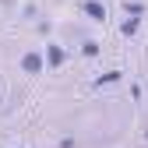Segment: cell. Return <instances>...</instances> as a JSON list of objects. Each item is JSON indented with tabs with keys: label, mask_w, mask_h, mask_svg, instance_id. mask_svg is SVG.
<instances>
[{
	"label": "cell",
	"mask_w": 148,
	"mask_h": 148,
	"mask_svg": "<svg viewBox=\"0 0 148 148\" xmlns=\"http://www.w3.org/2000/svg\"><path fill=\"white\" fill-rule=\"evenodd\" d=\"M99 53H102V46H99L95 39H85V42H81V57H85V60H95Z\"/></svg>",
	"instance_id": "cell-6"
},
{
	"label": "cell",
	"mask_w": 148,
	"mask_h": 148,
	"mask_svg": "<svg viewBox=\"0 0 148 148\" xmlns=\"http://www.w3.org/2000/svg\"><path fill=\"white\" fill-rule=\"evenodd\" d=\"M42 57H46V67H49V71H60V67L67 64V49H64L60 42H46Z\"/></svg>",
	"instance_id": "cell-2"
},
{
	"label": "cell",
	"mask_w": 148,
	"mask_h": 148,
	"mask_svg": "<svg viewBox=\"0 0 148 148\" xmlns=\"http://www.w3.org/2000/svg\"><path fill=\"white\" fill-rule=\"evenodd\" d=\"M120 81H123V71L113 67V71H102L99 78H92V88H109V85H120Z\"/></svg>",
	"instance_id": "cell-4"
},
{
	"label": "cell",
	"mask_w": 148,
	"mask_h": 148,
	"mask_svg": "<svg viewBox=\"0 0 148 148\" xmlns=\"http://www.w3.org/2000/svg\"><path fill=\"white\" fill-rule=\"evenodd\" d=\"M18 148H21V145H18Z\"/></svg>",
	"instance_id": "cell-8"
},
{
	"label": "cell",
	"mask_w": 148,
	"mask_h": 148,
	"mask_svg": "<svg viewBox=\"0 0 148 148\" xmlns=\"http://www.w3.org/2000/svg\"><path fill=\"white\" fill-rule=\"evenodd\" d=\"M81 14L88 18V21H95V25H102L106 18H109V11H106L102 0H85V4H81Z\"/></svg>",
	"instance_id": "cell-3"
},
{
	"label": "cell",
	"mask_w": 148,
	"mask_h": 148,
	"mask_svg": "<svg viewBox=\"0 0 148 148\" xmlns=\"http://www.w3.org/2000/svg\"><path fill=\"white\" fill-rule=\"evenodd\" d=\"M138 32H141V18H134V14H127L123 21H120V35H123V39H134Z\"/></svg>",
	"instance_id": "cell-5"
},
{
	"label": "cell",
	"mask_w": 148,
	"mask_h": 148,
	"mask_svg": "<svg viewBox=\"0 0 148 148\" xmlns=\"http://www.w3.org/2000/svg\"><path fill=\"white\" fill-rule=\"evenodd\" d=\"M21 74H28V78H39V74H46V57H42V49H28L21 53Z\"/></svg>",
	"instance_id": "cell-1"
},
{
	"label": "cell",
	"mask_w": 148,
	"mask_h": 148,
	"mask_svg": "<svg viewBox=\"0 0 148 148\" xmlns=\"http://www.w3.org/2000/svg\"><path fill=\"white\" fill-rule=\"evenodd\" d=\"M123 14H134V18H145L148 7L141 4V0H123Z\"/></svg>",
	"instance_id": "cell-7"
}]
</instances>
